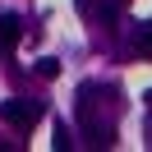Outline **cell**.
Segmentation results:
<instances>
[{
    "instance_id": "6da1fadb",
    "label": "cell",
    "mask_w": 152,
    "mask_h": 152,
    "mask_svg": "<svg viewBox=\"0 0 152 152\" xmlns=\"http://www.w3.org/2000/svg\"><path fill=\"white\" fill-rule=\"evenodd\" d=\"M0 120H10L19 134H28L32 124L42 120V102H19V97H10V102H0Z\"/></svg>"
},
{
    "instance_id": "7a4b0ae2",
    "label": "cell",
    "mask_w": 152,
    "mask_h": 152,
    "mask_svg": "<svg viewBox=\"0 0 152 152\" xmlns=\"http://www.w3.org/2000/svg\"><path fill=\"white\" fill-rule=\"evenodd\" d=\"M74 10L83 14V19H102V23H115V14H120V0H74Z\"/></svg>"
},
{
    "instance_id": "3957f363",
    "label": "cell",
    "mask_w": 152,
    "mask_h": 152,
    "mask_svg": "<svg viewBox=\"0 0 152 152\" xmlns=\"http://www.w3.org/2000/svg\"><path fill=\"white\" fill-rule=\"evenodd\" d=\"M129 46L152 60V23H134V28H129Z\"/></svg>"
},
{
    "instance_id": "277c9868",
    "label": "cell",
    "mask_w": 152,
    "mask_h": 152,
    "mask_svg": "<svg viewBox=\"0 0 152 152\" xmlns=\"http://www.w3.org/2000/svg\"><path fill=\"white\" fill-rule=\"evenodd\" d=\"M19 37H23V19H19V14H0V42L14 46Z\"/></svg>"
},
{
    "instance_id": "5b68a950",
    "label": "cell",
    "mask_w": 152,
    "mask_h": 152,
    "mask_svg": "<svg viewBox=\"0 0 152 152\" xmlns=\"http://www.w3.org/2000/svg\"><path fill=\"white\" fill-rule=\"evenodd\" d=\"M60 69H65V65H60L56 56H42V60H37V74H42V78H60Z\"/></svg>"
},
{
    "instance_id": "8992f818",
    "label": "cell",
    "mask_w": 152,
    "mask_h": 152,
    "mask_svg": "<svg viewBox=\"0 0 152 152\" xmlns=\"http://www.w3.org/2000/svg\"><path fill=\"white\" fill-rule=\"evenodd\" d=\"M51 143H56V152H69V148H74V138H69V129L60 120H56V138H51Z\"/></svg>"
},
{
    "instance_id": "52a82bcc",
    "label": "cell",
    "mask_w": 152,
    "mask_h": 152,
    "mask_svg": "<svg viewBox=\"0 0 152 152\" xmlns=\"http://www.w3.org/2000/svg\"><path fill=\"white\" fill-rule=\"evenodd\" d=\"M143 102H148V106H152V88H148V92H143Z\"/></svg>"
},
{
    "instance_id": "ba28073f",
    "label": "cell",
    "mask_w": 152,
    "mask_h": 152,
    "mask_svg": "<svg viewBox=\"0 0 152 152\" xmlns=\"http://www.w3.org/2000/svg\"><path fill=\"white\" fill-rule=\"evenodd\" d=\"M120 5H124V0H120Z\"/></svg>"
}]
</instances>
